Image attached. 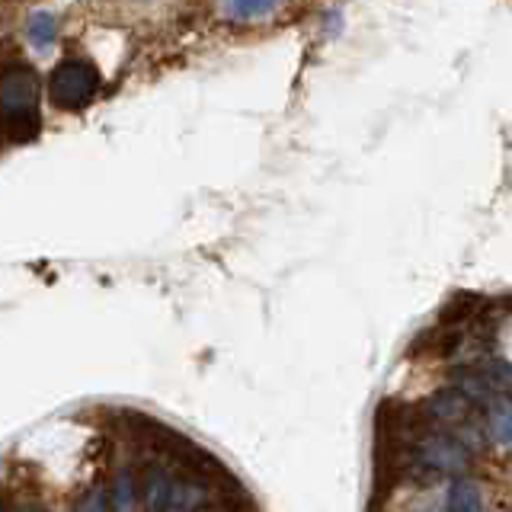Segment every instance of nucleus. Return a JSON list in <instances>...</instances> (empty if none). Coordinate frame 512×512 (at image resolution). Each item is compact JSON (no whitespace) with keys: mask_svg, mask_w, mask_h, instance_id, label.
<instances>
[{"mask_svg":"<svg viewBox=\"0 0 512 512\" xmlns=\"http://www.w3.org/2000/svg\"><path fill=\"white\" fill-rule=\"evenodd\" d=\"M0 112L10 141L23 144L39 135V74L26 61H13L0 71Z\"/></svg>","mask_w":512,"mask_h":512,"instance_id":"1","label":"nucleus"},{"mask_svg":"<svg viewBox=\"0 0 512 512\" xmlns=\"http://www.w3.org/2000/svg\"><path fill=\"white\" fill-rule=\"evenodd\" d=\"M100 93V71L87 58H64L48 77V96L64 112H77L96 100Z\"/></svg>","mask_w":512,"mask_h":512,"instance_id":"2","label":"nucleus"},{"mask_svg":"<svg viewBox=\"0 0 512 512\" xmlns=\"http://www.w3.org/2000/svg\"><path fill=\"white\" fill-rule=\"evenodd\" d=\"M413 461L423 464L439 480L442 477H464L474 468V458L448 436V429H429L413 442Z\"/></svg>","mask_w":512,"mask_h":512,"instance_id":"3","label":"nucleus"},{"mask_svg":"<svg viewBox=\"0 0 512 512\" xmlns=\"http://www.w3.org/2000/svg\"><path fill=\"white\" fill-rule=\"evenodd\" d=\"M423 413V420L429 423V429H445V426H461L477 416V407L471 404L468 397L455 388H442L432 397H426L423 404H416Z\"/></svg>","mask_w":512,"mask_h":512,"instance_id":"4","label":"nucleus"},{"mask_svg":"<svg viewBox=\"0 0 512 512\" xmlns=\"http://www.w3.org/2000/svg\"><path fill=\"white\" fill-rule=\"evenodd\" d=\"M205 509H208V490L199 484V480L173 477L164 512H205Z\"/></svg>","mask_w":512,"mask_h":512,"instance_id":"5","label":"nucleus"},{"mask_svg":"<svg viewBox=\"0 0 512 512\" xmlns=\"http://www.w3.org/2000/svg\"><path fill=\"white\" fill-rule=\"evenodd\" d=\"M445 509L448 512H487V496L480 490L477 480L455 477L445 493Z\"/></svg>","mask_w":512,"mask_h":512,"instance_id":"6","label":"nucleus"},{"mask_svg":"<svg viewBox=\"0 0 512 512\" xmlns=\"http://www.w3.org/2000/svg\"><path fill=\"white\" fill-rule=\"evenodd\" d=\"M138 487L144 490V503H148L151 512H164L170 487H173V474L167 464H148V471H144V480Z\"/></svg>","mask_w":512,"mask_h":512,"instance_id":"7","label":"nucleus"},{"mask_svg":"<svg viewBox=\"0 0 512 512\" xmlns=\"http://www.w3.org/2000/svg\"><path fill=\"white\" fill-rule=\"evenodd\" d=\"M509 397H500L496 404H490L484 410V436L487 442L500 445V448H509V439H512V420H509Z\"/></svg>","mask_w":512,"mask_h":512,"instance_id":"8","label":"nucleus"},{"mask_svg":"<svg viewBox=\"0 0 512 512\" xmlns=\"http://www.w3.org/2000/svg\"><path fill=\"white\" fill-rule=\"evenodd\" d=\"M138 474L132 468H122L112 477L109 490V509L112 512H138Z\"/></svg>","mask_w":512,"mask_h":512,"instance_id":"9","label":"nucleus"},{"mask_svg":"<svg viewBox=\"0 0 512 512\" xmlns=\"http://www.w3.org/2000/svg\"><path fill=\"white\" fill-rule=\"evenodd\" d=\"M282 7L279 4H260V0H253V4H247V0H234V4H221L218 13L224 16L228 23H237V26H253V23H263L269 20V16H276Z\"/></svg>","mask_w":512,"mask_h":512,"instance_id":"10","label":"nucleus"},{"mask_svg":"<svg viewBox=\"0 0 512 512\" xmlns=\"http://www.w3.org/2000/svg\"><path fill=\"white\" fill-rule=\"evenodd\" d=\"M55 36H58V20L52 13H32L29 16V42L32 45L45 48V45L55 42Z\"/></svg>","mask_w":512,"mask_h":512,"instance_id":"11","label":"nucleus"},{"mask_svg":"<svg viewBox=\"0 0 512 512\" xmlns=\"http://www.w3.org/2000/svg\"><path fill=\"white\" fill-rule=\"evenodd\" d=\"M74 512H112L109 509V496L103 487H90L80 500L74 503Z\"/></svg>","mask_w":512,"mask_h":512,"instance_id":"12","label":"nucleus"},{"mask_svg":"<svg viewBox=\"0 0 512 512\" xmlns=\"http://www.w3.org/2000/svg\"><path fill=\"white\" fill-rule=\"evenodd\" d=\"M20 512H42V509H20Z\"/></svg>","mask_w":512,"mask_h":512,"instance_id":"13","label":"nucleus"}]
</instances>
